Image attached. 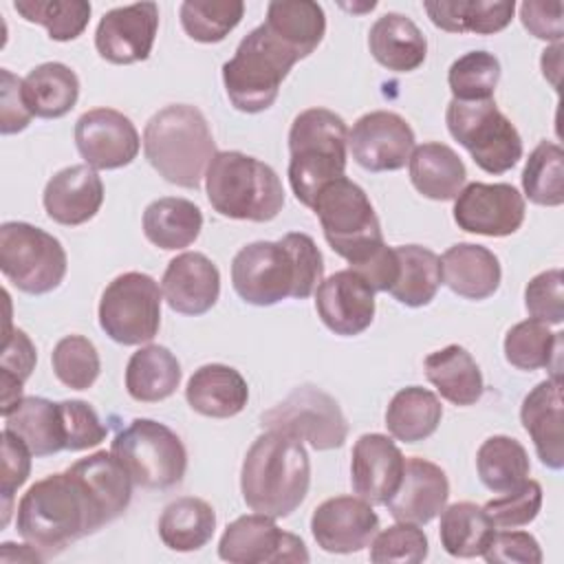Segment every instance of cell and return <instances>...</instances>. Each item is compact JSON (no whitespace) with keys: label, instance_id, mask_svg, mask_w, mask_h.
Instances as JSON below:
<instances>
[{"label":"cell","instance_id":"484cf974","mask_svg":"<svg viewBox=\"0 0 564 564\" xmlns=\"http://www.w3.org/2000/svg\"><path fill=\"white\" fill-rule=\"evenodd\" d=\"M443 284L465 300L491 297L502 278L500 260L494 251L474 242L452 245L441 258Z\"/></svg>","mask_w":564,"mask_h":564},{"label":"cell","instance_id":"f907efd6","mask_svg":"<svg viewBox=\"0 0 564 564\" xmlns=\"http://www.w3.org/2000/svg\"><path fill=\"white\" fill-rule=\"evenodd\" d=\"M427 535L412 522H397L370 542V560L377 564H419L427 557Z\"/></svg>","mask_w":564,"mask_h":564},{"label":"cell","instance_id":"5b68a950","mask_svg":"<svg viewBox=\"0 0 564 564\" xmlns=\"http://www.w3.org/2000/svg\"><path fill=\"white\" fill-rule=\"evenodd\" d=\"M289 154L291 189L302 205L313 207L317 192L346 172V121L328 108L302 110L289 130Z\"/></svg>","mask_w":564,"mask_h":564},{"label":"cell","instance_id":"f1b7e54d","mask_svg":"<svg viewBox=\"0 0 564 564\" xmlns=\"http://www.w3.org/2000/svg\"><path fill=\"white\" fill-rule=\"evenodd\" d=\"M423 9L434 26L447 33L491 35L509 26L513 0H427Z\"/></svg>","mask_w":564,"mask_h":564},{"label":"cell","instance_id":"ffe728a7","mask_svg":"<svg viewBox=\"0 0 564 564\" xmlns=\"http://www.w3.org/2000/svg\"><path fill=\"white\" fill-rule=\"evenodd\" d=\"M315 308L328 330L352 337L364 333L375 319V291L359 273L344 269L319 282Z\"/></svg>","mask_w":564,"mask_h":564},{"label":"cell","instance_id":"d6986e66","mask_svg":"<svg viewBox=\"0 0 564 564\" xmlns=\"http://www.w3.org/2000/svg\"><path fill=\"white\" fill-rule=\"evenodd\" d=\"M377 529L379 516L359 496L328 498L311 516V533L326 553H357L370 546Z\"/></svg>","mask_w":564,"mask_h":564},{"label":"cell","instance_id":"cb8c5ba5","mask_svg":"<svg viewBox=\"0 0 564 564\" xmlns=\"http://www.w3.org/2000/svg\"><path fill=\"white\" fill-rule=\"evenodd\" d=\"M42 200L51 220L66 227L84 225L104 203L101 176L90 165H68L53 174Z\"/></svg>","mask_w":564,"mask_h":564},{"label":"cell","instance_id":"7dc6e473","mask_svg":"<svg viewBox=\"0 0 564 564\" xmlns=\"http://www.w3.org/2000/svg\"><path fill=\"white\" fill-rule=\"evenodd\" d=\"M498 82L500 62L487 51H469L460 55L447 70V84L456 101L494 99Z\"/></svg>","mask_w":564,"mask_h":564},{"label":"cell","instance_id":"ba28073f","mask_svg":"<svg viewBox=\"0 0 564 564\" xmlns=\"http://www.w3.org/2000/svg\"><path fill=\"white\" fill-rule=\"evenodd\" d=\"M311 209L319 218L330 249L341 256L352 271L364 267L386 247L368 194L350 178L341 176L326 183L317 192Z\"/></svg>","mask_w":564,"mask_h":564},{"label":"cell","instance_id":"60d3db41","mask_svg":"<svg viewBox=\"0 0 564 564\" xmlns=\"http://www.w3.org/2000/svg\"><path fill=\"white\" fill-rule=\"evenodd\" d=\"M494 533L496 524L485 507L474 502H454L441 511L438 538L452 557L482 555Z\"/></svg>","mask_w":564,"mask_h":564},{"label":"cell","instance_id":"7402d4cb","mask_svg":"<svg viewBox=\"0 0 564 564\" xmlns=\"http://www.w3.org/2000/svg\"><path fill=\"white\" fill-rule=\"evenodd\" d=\"M447 498L449 482L445 471L432 460L410 456L405 458L401 482L386 507L397 522L427 524L445 509Z\"/></svg>","mask_w":564,"mask_h":564},{"label":"cell","instance_id":"4fadbf2b","mask_svg":"<svg viewBox=\"0 0 564 564\" xmlns=\"http://www.w3.org/2000/svg\"><path fill=\"white\" fill-rule=\"evenodd\" d=\"M260 425L306 441L319 452L341 447L348 436V423L339 403L315 386L293 388L286 399L260 416Z\"/></svg>","mask_w":564,"mask_h":564},{"label":"cell","instance_id":"e0dca14e","mask_svg":"<svg viewBox=\"0 0 564 564\" xmlns=\"http://www.w3.org/2000/svg\"><path fill=\"white\" fill-rule=\"evenodd\" d=\"M75 145L95 170L130 165L141 148L134 123L115 108L86 110L75 123Z\"/></svg>","mask_w":564,"mask_h":564},{"label":"cell","instance_id":"44dd1931","mask_svg":"<svg viewBox=\"0 0 564 564\" xmlns=\"http://www.w3.org/2000/svg\"><path fill=\"white\" fill-rule=\"evenodd\" d=\"M405 458L386 434H361L352 447L350 485L370 505H386L403 476Z\"/></svg>","mask_w":564,"mask_h":564},{"label":"cell","instance_id":"7c38bea8","mask_svg":"<svg viewBox=\"0 0 564 564\" xmlns=\"http://www.w3.org/2000/svg\"><path fill=\"white\" fill-rule=\"evenodd\" d=\"M163 291L154 278L139 271L117 275L101 293L99 326L117 344L152 341L161 328Z\"/></svg>","mask_w":564,"mask_h":564},{"label":"cell","instance_id":"681fc988","mask_svg":"<svg viewBox=\"0 0 564 564\" xmlns=\"http://www.w3.org/2000/svg\"><path fill=\"white\" fill-rule=\"evenodd\" d=\"M2 357H0V388H2V416H7L22 401V386L31 377L37 355L29 335L20 328H7Z\"/></svg>","mask_w":564,"mask_h":564},{"label":"cell","instance_id":"8992f818","mask_svg":"<svg viewBox=\"0 0 564 564\" xmlns=\"http://www.w3.org/2000/svg\"><path fill=\"white\" fill-rule=\"evenodd\" d=\"M212 207L234 220L269 223L284 205V189L275 170L245 152H216L205 172Z\"/></svg>","mask_w":564,"mask_h":564},{"label":"cell","instance_id":"4dcf8cb0","mask_svg":"<svg viewBox=\"0 0 564 564\" xmlns=\"http://www.w3.org/2000/svg\"><path fill=\"white\" fill-rule=\"evenodd\" d=\"M408 167L416 192L432 200H454L467 181V170L460 156L449 145L436 141L416 145Z\"/></svg>","mask_w":564,"mask_h":564},{"label":"cell","instance_id":"30bf717a","mask_svg":"<svg viewBox=\"0 0 564 564\" xmlns=\"http://www.w3.org/2000/svg\"><path fill=\"white\" fill-rule=\"evenodd\" d=\"M449 134L489 174H505L522 159V139L516 126L498 110L494 99L456 101L445 110Z\"/></svg>","mask_w":564,"mask_h":564},{"label":"cell","instance_id":"8d00e7d4","mask_svg":"<svg viewBox=\"0 0 564 564\" xmlns=\"http://www.w3.org/2000/svg\"><path fill=\"white\" fill-rule=\"evenodd\" d=\"M216 529V513L209 502L194 496L172 500L159 518L161 542L178 553L203 549Z\"/></svg>","mask_w":564,"mask_h":564},{"label":"cell","instance_id":"d590c367","mask_svg":"<svg viewBox=\"0 0 564 564\" xmlns=\"http://www.w3.org/2000/svg\"><path fill=\"white\" fill-rule=\"evenodd\" d=\"M68 469L84 480L106 522L117 520L128 509L134 482L110 452H95Z\"/></svg>","mask_w":564,"mask_h":564},{"label":"cell","instance_id":"2e32d148","mask_svg":"<svg viewBox=\"0 0 564 564\" xmlns=\"http://www.w3.org/2000/svg\"><path fill=\"white\" fill-rule=\"evenodd\" d=\"M348 150L368 172H394L410 161L414 132L401 115L372 110L352 123V130L348 132Z\"/></svg>","mask_w":564,"mask_h":564},{"label":"cell","instance_id":"52a82bcc","mask_svg":"<svg viewBox=\"0 0 564 564\" xmlns=\"http://www.w3.org/2000/svg\"><path fill=\"white\" fill-rule=\"evenodd\" d=\"M295 62L300 55L264 24L249 31L234 57L223 64V84L231 106L249 115L271 108Z\"/></svg>","mask_w":564,"mask_h":564},{"label":"cell","instance_id":"f546056e","mask_svg":"<svg viewBox=\"0 0 564 564\" xmlns=\"http://www.w3.org/2000/svg\"><path fill=\"white\" fill-rule=\"evenodd\" d=\"M427 381L441 392V397L454 405H474L485 390L482 372L476 359L458 344H449L434 350L423 361Z\"/></svg>","mask_w":564,"mask_h":564},{"label":"cell","instance_id":"d6a6232c","mask_svg":"<svg viewBox=\"0 0 564 564\" xmlns=\"http://www.w3.org/2000/svg\"><path fill=\"white\" fill-rule=\"evenodd\" d=\"M262 24L291 46L300 59L308 57L326 33L324 9L313 0H273L267 4Z\"/></svg>","mask_w":564,"mask_h":564},{"label":"cell","instance_id":"3957f363","mask_svg":"<svg viewBox=\"0 0 564 564\" xmlns=\"http://www.w3.org/2000/svg\"><path fill=\"white\" fill-rule=\"evenodd\" d=\"M308 485V454L295 436L267 430L247 449L240 469V491L251 511L273 520L286 518L304 502Z\"/></svg>","mask_w":564,"mask_h":564},{"label":"cell","instance_id":"11a10c76","mask_svg":"<svg viewBox=\"0 0 564 564\" xmlns=\"http://www.w3.org/2000/svg\"><path fill=\"white\" fill-rule=\"evenodd\" d=\"M62 419H64V436H66V449L68 452H82L88 447L99 445L108 430L99 421L93 405L79 399L59 401Z\"/></svg>","mask_w":564,"mask_h":564},{"label":"cell","instance_id":"5bb4252c","mask_svg":"<svg viewBox=\"0 0 564 564\" xmlns=\"http://www.w3.org/2000/svg\"><path fill=\"white\" fill-rule=\"evenodd\" d=\"M218 555L231 564L308 562L304 542L282 531L271 516L249 513L227 524L218 542Z\"/></svg>","mask_w":564,"mask_h":564},{"label":"cell","instance_id":"db71d44e","mask_svg":"<svg viewBox=\"0 0 564 564\" xmlns=\"http://www.w3.org/2000/svg\"><path fill=\"white\" fill-rule=\"evenodd\" d=\"M31 456L33 452L26 447L22 438L2 430V478H0V496H2V527H7L15 491L26 482L31 474Z\"/></svg>","mask_w":564,"mask_h":564},{"label":"cell","instance_id":"f6af8a7d","mask_svg":"<svg viewBox=\"0 0 564 564\" xmlns=\"http://www.w3.org/2000/svg\"><path fill=\"white\" fill-rule=\"evenodd\" d=\"M240 0H185L178 9L183 31L203 44L223 42L242 20Z\"/></svg>","mask_w":564,"mask_h":564},{"label":"cell","instance_id":"680465c9","mask_svg":"<svg viewBox=\"0 0 564 564\" xmlns=\"http://www.w3.org/2000/svg\"><path fill=\"white\" fill-rule=\"evenodd\" d=\"M564 7L560 0H524L520 4L522 26L538 40H546L553 44L562 42Z\"/></svg>","mask_w":564,"mask_h":564},{"label":"cell","instance_id":"9c48e42d","mask_svg":"<svg viewBox=\"0 0 564 564\" xmlns=\"http://www.w3.org/2000/svg\"><path fill=\"white\" fill-rule=\"evenodd\" d=\"M110 454L143 489H172L181 485L187 469L183 441L167 425L152 419H134L119 430Z\"/></svg>","mask_w":564,"mask_h":564},{"label":"cell","instance_id":"816d5d0a","mask_svg":"<svg viewBox=\"0 0 564 564\" xmlns=\"http://www.w3.org/2000/svg\"><path fill=\"white\" fill-rule=\"evenodd\" d=\"M542 507V487L538 480L527 478L518 489L507 491L485 505V511L500 529H518L535 520Z\"/></svg>","mask_w":564,"mask_h":564},{"label":"cell","instance_id":"b9f144b4","mask_svg":"<svg viewBox=\"0 0 564 564\" xmlns=\"http://www.w3.org/2000/svg\"><path fill=\"white\" fill-rule=\"evenodd\" d=\"M476 469L480 482L494 494L518 489L529 476V454L520 441L496 434L482 441L476 454Z\"/></svg>","mask_w":564,"mask_h":564},{"label":"cell","instance_id":"1f68e13d","mask_svg":"<svg viewBox=\"0 0 564 564\" xmlns=\"http://www.w3.org/2000/svg\"><path fill=\"white\" fill-rule=\"evenodd\" d=\"M4 430L22 438L33 456H53L66 449L62 408L44 397H22L4 416Z\"/></svg>","mask_w":564,"mask_h":564},{"label":"cell","instance_id":"7a4b0ae2","mask_svg":"<svg viewBox=\"0 0 564 564\" xmlns=\"http://www.w3.org/2000/svg\"><path fill=\"white\" fill-rule=\"evenodd\" d=\"M104 524L108 522L99 505L84 480L70 469L51 474L31 485L15 509L18 533L40 551L44 560L62 553Z\"/></svg>","mask_w":564,"mask_h":564},{"label":"cell","instance_id":"bcb514c9","mask_svg":"<svg viewBox=\"0 0 564 564\" xmlns=\"http://www.w3.org/2000/svg\"><path fill=\"white\" fill-rule=\"evenodd\" d=\"M13 9L26 20L42 24L55 42H70L84 33L90 20L86 0H15Z\"/></svg>","mask_w":564,"mask_h":564},{"label":"cell","instance_id":"ac0fdd59","mask_svg":"<svg viewBox=\"0 0 564 564\" xmlns=\"http://www.w3.org/2000/svg\"><path fill=\"white\" fill-rule=\"evenodd\" d=\"M159 31V7L134 2L115 7L97 24L95 48L110 64H134L150 57Z\"/></svg>","mask_w":564,"mask_h":564},{"label":"cell","instance_id":"c3c4849f","mask_svg":"<svg viewBox=\"0 0 564 564\" xmlns=\"http://www.w3.org/2000/svg\"><path fill=\"white\" fill-rule=\"evenodd\" d=\"M55 377L73 390H88L101 370L99 352L95 344L84 335L62 337L51 355Z\"/></svg>","mask_w":564,"mask_h":564},{"label":"cell","instance_id":"e575fe53","mask_svg":"<svg viewBox=\"0 0 564 564\" xmlns=\"http://www.w3.org/2000/svg\"><path fill=\"white\" fill-rule=\"evenodd\" d=\"M203 229V214L198 205L187 198L163 196L152 200L143 212V234L161 249H185Z\"/></svg>","mask_w":564,"mask_h":564},{"label":"cell","instance_id":"9a60e30c","mask_svg":"<svg viewBox=\"0 0 564 564\" xmlns=\"http://www.w3.org/2000/svg\"><path fill=\"white\" fill-rule=\"evenodd\" d=\"M524 198L509 183H469L454 198V223L469 234L505 238L524 223Z\"/></svg>","mask_w":564,"mask_h":564},{"label":"cell","instance_id":"277c9868","mask_svg":"<svg viewBox=\"0 0 564 564\" xmlns=\"http://www.w3.org/2000/svg\"><path fill=\"white\" fill-rule=\"evenodd\" d=\"M143 152L167 183L196 189L216 156V143L205 115L196 106L172 104L148 119Z\"/></svg>","mask_w":564,"mask_h":564},{"label":"cell","instance_id":"ee69618b","mask_svg":"<svg viewBox=\"0 0 564 564\" xmlns=\"http://www.w3.org/2000/svg\"><path fill=\"white\" fill-rule=\"evenodd\" d=\"M522 189L527 198L542 207L564 203V152L553 141H540L522 170Z\"/></svg>","mask_w":564,"mask_h":564},{"label":"cell","instance_id":"f35d334b","mask_svg":"<svg viewBox=\"0 0 564 564\" xmlns=\"http://www.w3.org/2000/svg\"><path fill=\"white\" fill-rule=\"evenodd\" d=\"M443 419V405L434 392L421 386L401 388L388 403L386 427L392 438L419 443L430 438Z\"/></svg>","mask_w":564,"mask_h":564},{"label":"cell","instance_id":"74e56055","mask_svg":"<svg viewBox=\"0 0 564 564\" xmlns=\"http://www.w3.org/2000/svg\"><path fill=\"white\" fill-rule=\"evenodd\" d=\"M24 97L40 119H59L68 115L79 99V79L62 62H44L24 77Z\"/></svg>","mask_w":564,"mask_h":564},{"label":"cell","instance_id":"83f0119b","mask_svg":"<svg viewBox=\"0 0 564 564\" xmlns=\"http://www.w3.org/2000/svg\"><path fill=\"white\" fill-rule=\"evenodd\" d=\"M368 48L383 68L410 73L425 62L427 40L408 15L390 11L370 26Z\"/></svg>","mask_w":564,"mask_h":564},{"label":"cell","instance_id":"6da1fadb","mask_svg":"<svg viewBox=\"0 0 564 564\" xmlns=\"http://www.w3.org/2000/svg\"><path fill=\"white\" fill-rule=\"evenodd\" d=\"M324 280V258L308 234L245 245L231 260V284L240 300L273 306L284 297L304 300Z\"/></svg>","mask_w":564,"mask_h":564},{"label":"cell","instance_id":"f5cc1de1","mask_svg":"<svg viewBox=\"0 0 564 564\" xmlns=\"http://www.w3.org/2000/svg\"><path fill=\"white\" fill-rule=\"evenodd\" d=\"M564 278L560 269H549L531 278L524 289V306L531 319L557 326L564 319Z\"/></svg>","mask_w":564,"mask_h":564},{"label":"cell","instance_id":"8fae6325","mask_svg":"<svg viewBox=\"0 0 564 564\" xmlns=\"http://www.w3.org/2000/svg\"><path fill=\"white\" fill-rule=\"evenodd\" d=\"M66 267V251L48 231L20 220L0 225V269L20 291L29 295L55 291Z\"/></svg>","mask_w":564,"mask_h":564},{"label":"cell","instance_id":"4316f807","mask_svg":"<svg viewBox=\"0 0 564 564\" xmlns=\"http://www.w3.org/2000/svg\"><path fill=\"white\" fill-rule=\"evenodd\" d=\"M185 399L189 408L209 419H229L245 410L249 386L245 377L225 364H205L187 381Z\"/></svg>","mask_w":564,"mask_h":564},{"label":"cell","instance_id":"9f6ffc18","mask_svg":"<svg viewBox=\"0 0 564 564\" xmlns=\"http://www.w3.org/2000/svg\"><path fill=\"white\" fill-rule=\"evenodd\" d=\"M482 557L489 564H540L542 549L527 531H496Z\"/></svg>","mask_w":564,"mask_h":564},{"label":"cell","instance_id":"d4e9b609","mask_svg":"<svg viewBox=\"0 0 564 564\" xmlns=\"http://www.w3.org/2000/svg\"><path fill=\"white\" fill-rule=\"evenodd\" d=\"M520 421L533 441L535 454L549 469L564 467L562 427V381L551 377L540 381L522 401Z\"/></svg>","mask_w":564,"mask_h":564},{"label":"cell","instance_id":"94428289","mask_svg":"<svg viewBox=\"0 0 564 564\" xmlns=\"http://www.w3.org/2000/svg\"><path fill=\"white\" fill-rule=\"evenodd\" d=\"M540 62H542L544 77H549L551 84L557 86V75H560V68H562V42L544 48Z\"/></svg>","mask_w":564,"mask_h":564},{"label":"cell","instance_id":"836d02e7","mask_svg":"<svg viewBox=\"0 0 564 564\" xmlns=\"http://www.w3.org/2000/svg\"><path fill=\"white\" fill-rule=\"evenodd\" d=\"M181 375L178 359L165 346L148 344L126 366V390L134 401L156 403L176 392Z\"/></svg>","mask_w":564,"mask_h":564},{"label":"cell","instance_id":"91938a15","mask_svg":"<svg viewBox=\"0 0 564 564\" xmlns=\"http://www.w3.org/2000/svg\"><path fill=\"white\" fill-rule=\"evenodd\" d=\"M44 562V555L40 551H35L29 542L26 544H20V549L15 551V544L13 542H2V549H0V562Z\"/></svg>","mask_w":564,"mask_h":564},{"label":"cell","instance_id":"7bdbcfd3","mask_svg":"<svg viewBox=\"0 0 564 564\" xmlns=\"http://www.w3.org/2000/svg\"><path fill=\"white\" fill-rule=\"evenodd\" d=\"M562 333H553L544 322L524 319L505 335V359L518 370L551 368L560 377Z\"/></svg>","mask_w":564,"mask_h":564},{"label":"cell","instance_id":"ab89813d","mask_svg":"<svg viewBox=\"0 0 564 564\" xmlns=\"http://www.w3.org/2000/svg\"><path fill=\"white\" fill-rule=\"evenodd\" d=\"M394 253L399 273L388 293L405 306H427L443 282L441 258L421 245H399Z\"/></svg>","mask_w":564,"mask_h":564},{"label":"cell","instance_id":"6f0895ef","mask_svg":"<svg viewBox=\"0 0 564 564\" xmlns=\"http://www.w3.org/2000/svg\"><path fill=\"white\" fill-rule=\"evenodd\" d=\"M0 77H2L0 132L15 134V132H22L33 119V112L24 97V79L15 77L9 68H2Z\"/></svg>","mask_w":564,"mask_h":564},{"label":"cell","instance_id":"603a6c76","mask_svg":"<svg viewBox=\"0 0 564 564\" xmlns=\"http://www.w3.org/2000/svg\"><path fill=\"white\" fill-rule=\"evenodd\" d=\"M161 291L167 306L181 315L207 313L220 295L218 267L198 251H185L170 260Z\"/></svg>","mask_w":564,"mask_h":564}]
</instances>
